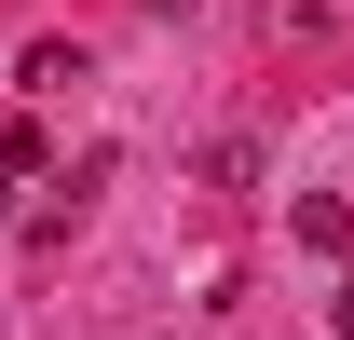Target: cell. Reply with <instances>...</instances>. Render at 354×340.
<instances>
[{"label": "cell", "mask_w": 354, "mask_h": 340, "mask_svg": "<svg viewBox=\"0 0 354 340\" xmlns=\"http://www.w3.org/2000/svg\"><path fill=\"white\" fill-rule=\"evenodd\" d=\"M300 245H313V258H354V205H327V191H313V205H300Z\"/></svg>", "instance_id": "cell-1"}, {"label": "cell", "mask_w": 354, "mask_h": 340, "mask_svg": "<svg viewBox=\"0 0 354 340\" xmlns=\"http://www.w3.org/2000/svg\"><path fill=\"white\" fill-rule=\"evenodd\" d=\"M272 28H286V41H341V28H354V0H286Z\"/></svg>", "instance_id": "cell-2"}, {"label": "cell", "mask_w": 354, "mask_h": 340, "mask_svg": "<svg viewBox=\"0 0 354 340\" xmlns=\"http://www.w3.org/2000/svg\"><path fill=\"white\" fill-rule=\"evenodd\" d=\"M0 177H41V136L28 123H0Z\"/></svg>", "instance_id": "cell-3"}, {"label": "cell", "mask_w": 354, "mask_h": 340, "mask_svg": "<svg viewBox=\"0 0 354 340\" xmlns=\"http://www.w3.org/2000/svg\"><path fill=\"white\" fill-rule=\"evenodd\" d=\"M327 327H341V340H354V272H341V299H327Z\"/></svg>", "instance_id": "cell-4"}]
</instances>
